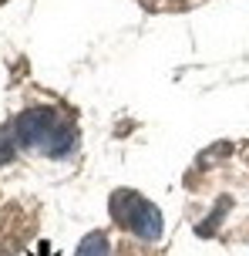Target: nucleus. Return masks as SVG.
<instances>
[{
	"mask_svg": "<svg viewBox=\"0 0 249 256\" xmlns=\"http://www.w3.org/2000/svg\"><path fill=\"white\" fill-rule=\"evenodd\" d=\"M13 138L20 148L40 152L47 158H67L74 148V125L64 115H57L54 108H27L13 118Z\"/></svg>",
	"mask_w": 249,
	"mask_h": 256,
	"instance_id": "f257e3e1",
	"label": "nucleus"
},
{
	"mask_svg": "<svg viewBox=\"0 0 249 256\" xmlns=\"http://www.w3.org/2000/svg\"><path fill=\"white\" fill-rule=\"evenodd\" d=\"M111 216L121 230H128L131 236H138L145 243L162 236V212L148 199H142L138 192H115L111 196Z\"/></svg>",
	"mask_w": 249,
	"mask_h": 256,
	"instance_id": "f03ea898",
	"label": "nucleus"
},
{
	"mask_svg": "<svg viewBox=\"0 0 249 256\" xmlns=\"http://www.w3.org/2000/svg\"><path fill=\"white\" fill-rule=\"evenodd\" d=\"M74 256H108V240H105V232H91V236H84Z\"/></svg>",
	"mask_w": 249,
	"mask_h": 256,
	"instance_id": "7ed1b4c3",
	"label": "nucleus"
},
{
	"mask_svg": "<svg viewBox=\"0 0 249 256\" xmlns=\"http://www.w3.org/2000/svg\"><path fill=\"white\" fill-rule=\"evenodd\" d=\"M13 148H17V138H13L10 128H0V166L13 158Z\"/></svg>",
	"mask_w": 249,
	"mask_h": 256,
	"instance_id": "20e7f679",
	"label": "nucleus"
}]
</instances>
